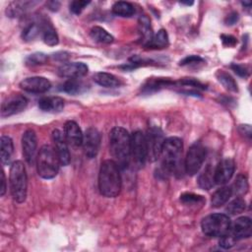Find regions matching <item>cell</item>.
<instances>
[{
  "instance_id": "obj_1",
  "label": "cell",
  "mask_w": 252,
  "mask_h": 252,
  "mask_svg": "<svg viewBox=\"0 0 252 252\" xmlns=\"http://www.w3.org/2000/svg\"><path fill=\"white\" fill-rule=\"evenodd\" d=\"M183 143L177 137H169L164 140L161 153V163L158 172L163 177L170 174L180 175L184 169V161L182 159ZM185 170V169H184Z\"/></svg>"
},
{
  "instance_id": "obj_2",
  "label": "cell",
  "mask_w": 252,
  "mask_h": 252,
  "mask_svg": "<svg viewBox=\"0 0 252 252\" xmlns=\"http://www.w3.org/2000/svg\"><path fill=\"white\" fill-rule=\"evenodd\" d=\"M109 151L119 168H126L131 160V136L122 127H114L109 133Z\"/></svg>"
},
{
  "instance_id": "obj_3",
  "label": "cell",
  "mask_w": 252,
  "mask_h": 252,
  "mask_svg": "<svg viewBox=\"0 0 252 252\" xmlns=\"http://www.w3.org/2000/svg\"><path fill=\"white\" fill-rule=\"evenodd\" d=\"M121 176L119 167L113 159L101 162L98 172V189L104 197L114 198L121 190Z\"/></svg>"
},
{
  "instance_id": "obj_4",
  "label": "cell",
  "mask_w": 252,
  "mask_h": 252,
  "mask_svg": "<svg viewBox=\"0 0 252 252\" xmlns=\"http://www.w3.org/2000/svg\"><path fill=\"white\" fill-rule=\"evenodd\" d=\"M9 185L14 201L17 203H23L27 197L28 176L25 165L21 160H16L11 164Z\"/></svg>"
},
{
  "instance_id": "obj_5",
  "label": "cell",
  "mask_w": 252,
  "mask_h": 252,
  "mask_svg": "<svg viewBox=\"0 0 252 252\" xmlns=\"http://www.w3.org/2000/svg\"><path fill=\"white\" fill-rule=\"evenodd\" d=\"M35 162L38 175L44 179L55 177L59 171L60 161L54 148L49 145H44L40 148Z\"/></svg>"
},
{
  "instance_id": "obj_6",
  "label": "cell",
  "mask_w": 252,
  "mask_h": 252,
  "mask_svg": "<svg viewBox=\"0 0 252 252\" xmlns=\"http://www.w3.org/2000/svg\"><path fill=\"white\" fill-rule=\"evenodd\" d=\"M230 220L224 214H212L205 217L201 222L203 232L212 237H220L224 235L230 226Z\"/></svg>"
},
{
  "instance_id": "obj_7",
  "label": "cell",
  "mask_w": 252,
  "mask_h": 252,
  "mask_svg": "<svg viewBox=\"0 0 252 252\" xmlns=\"http://www.w3.org/2000/svg\"><path fill=\"white\" fill-rule=\"evenodd\" d=\"M205 158L206 148L200 142H195L192 144L184 160L185 172L190 176L198 173L204 163Z\"/></svg>"
},
{
  "instance_id": "obj_8",
  "label": "cell",
  "mask_w": 252,
  "mask_h": 252,
  "mask_svg": "<svg viewBox=\"0 0 252 252\" xmlns=\"http://www.w3.org/2000/svg\"><path fill=\"white\" fill-rule=\"evenodd\" d=\"M131 158L137 167H143L148 159L146 136L141 131H136L131 136Z\"/></svg>"
},
{
  "instance_id": "obj_9",
  "label": "cell",
  "mask_w": 252,
  "mask_h": 252,
  "mask_svg": "<svg viewBox=\"0 0 252 252\" xmlns=\"http://www.w3.org/2000/svg\"><path fill=\"white\" fill-rule=\"evenodd\" d=\"M145 136L148 148V159L155 161L159 158L161 153V149L165 140L163 133L158 127L152 126L149 128Z\"/></svg>"
},
{
  "instance_id": "obj_10",
  "label": "cell",
  "mask_w": 252,
  "mask_h": 252,
  "mask_svg": "<svg viewBox=\"0 0 252 252\" xmlns=\"http://www.w3.org/2000/svg\"><path fill=\"white\" fill-rule=\"evenodd\" d=\"M22 149L25 160L29 165H33L36 161V149L37 139L35 132L32 129H28L24 132L22 137Z\"/></svg>"
},
{
  "instance_id": "obj_11",
  "label": "cell",
  "mask_w": 252,
  "mask_h": 252,
  "mask_svg": "<svg viewBox=\"0 0 252 252\" xmlns=\"http://www.w3.org/2000/svg\"><path fill=\"white\" fill-rule=\"evenodd\" d=\"M82 146L87 158L92 159L96 157L100 146V134L97 129L90 127L86 130Z\"/></svg>"
},
{
  "instance_id": "obj_12",
  "label": "cell",
  "mask_w": 252,
  "mask_h": 252,
  "mask_svg": "<svg viewBox=\"0 0 252 252\" xmlns=\"http://www.w3.org/2000/svg\"><path fill=\"white\" fill-rule=\"evenodd\" d=\"M28 105V99L20 94H14L9 95L1 105V116L9 117L23 111Z\"/></svg>"
},
{
  "instance_id": "obj_13",
  "label": "cell",
  "mask_w": 252,
  "mask_h": 252,
  "mask_svg": "<svg viewBox=\"0 0 252 252\" xmlns=\"http://www.w3.org/2000/svg\"><path fill=\"white\" fill-rule=\"evenodd\" d=\"M52 142H53V148L56 152V155L58 157L60 164L68 165L71 160V156H70V152H69V148H68V143L66 141L64 134L58 129L53 130Z\"/></svg>"
},
{
  "instance_id": "obj_14",
  "label": "cell",
  "mask_w": 252,
  "mask_h": 252,
  "mask_svg": "<svg viewBox=\"0 0 252 252\" xmlns=\"http://www.w3.org/2000/svg\"><path fill=\"white\" fill-rule=\"evenodd\" d=\"M22 90L32 93V94H42L47 92L51 88V83L44 77H29L24 79L20 83Z\"/></svg>"
},
{
  "instance_id": "obj_15",
  "label": "cell",
  "mask_w": 252,
  "mask_h": 252,
  "mask_svg": "<svg viewBox=\"0 0 252 252\" xmlns=\"http://www.w3.org/2000/svg\"><path fill=\"white\" fill-rule=\"evenodd\" d=\"M228 232L236 239L248 238L252 234V222L248 217H240L230 222Z\"/></svg>"
},
{
  "instance_id": "obj_16",
  "label": "cell",
  "mask_w": 252,
  "mask_h": 252,
  "mask_svg": "<svg viewBox=\"0 0 252 252\" xmlns=\"http://www.w3.org/2000/svg\"><path fill=\"white\" fill-rule=\"evenodd\" d=\"M235 164L234 161L229 158L221 159L215 168V183L222 185L230 180L234 173Z\"/></svg>"
},
{
  "instance_id": "obj_17",
  "label": "cell",
  "mask_w": 252,
  "mask_h": 252,
  "mask_svg": "<svg viewBox=\"0 0 252 252\" xmlns=\"http://www.w3.org/2000/svg\"><path fill=\"white\" fill-rule=\"evenodd\" d=\"M88 66L83 62H67L58 68V75L68 79H80L88 73Z\"/></svg>"
},
{
  "instance_id": "obj_18",
  "label": "cell",
  "mask_w": 252,
  "mask_h": 252,
  "mask_svg": "<svg viewBox=\"0 0 252 252\" xmlns=\"http://www.w3.org/2000/svg\"><path fill=\"white\" fill-rule=\"evenodd\" d=\"M64 136L69 145L73 147H80L83 144L84 134L79 125L72 120H69L64 125Z\"/></svg>"
},
{
  "instance_id": "obj_19",
  "label": "cell",
  "mask_w": 252,
  "mask_h": 252,
  "mask_svg": "<svg viewBox=\"0 0 252 252\" xmlns=\"http://www.w3.org/2000/svg\"><path fill=\"white\" fill-rule=\"evenodd\" d=\"M38 107L44 112L57 113L63 110L64 100L59 96H44L38 100Z\"/></svg>"
},
{
  "instance_id": "obj_20",
  "label": "cell",
  "mask_w": 252,
  "mask_h": 252,
  "mask_svg": "<svg viewBox=\"0 0 252 252\" xmlns=\"http://www.w3.org/2000/svg\"><path fill=\"white\" fill-rule=\"evenodd\" d=\"M175 82L171 81L167 78H156V79H149L143 86L142 90L145 94H151L157 91H159L160 89L168 88V87H174Z\"/></svg>"
},
{
  "instance_id": "obj_21",
  "label": "cell",
  "mask_w": 252,
  "mask_h": 252,
  "mask_svg": "<svg viewBox=\"0 0 252 252\" xmlns=\"http://www.w3.org/2000/svg\"><path fill=\"white\" fill-rule=\"evenodd\" d=\"M14 154L13 141L9 136L3 135L0 139V158L3 165H8L11 162Z\"/></svg>"
},
{
  "instance_id": "obj_22",
  "label": "cell",
  "mask_w": 252,
  "mask_h": 252,
  "mask_svg": "<svg viewBox=\"0 0 252 252\" xmlns=\"http://www.w3.org/2000/svg\"><path fill=\"white\" fill-rule=\"evenodd\" d=\"M93 79L97 85L104 88H116L121 85L119 78L106 72H97L94 75Z\"/></svg>"
},
{
  "instance_id": "obj_23",
  "label": "cell",
  "mask_w": 252,
  "mask_h": 252,
  "mask_svg": "<svg viewBox=\"0 0 252 252\" xmlns=\"http://www.w3.org/2000/svg\"><path fill=\"white\" fill-rule=\"evenodd\" d=\"M232 195L231 187L229 186H223L215 191V193L212 195V206L215 208H219L222 205H224L229 198Z\"/></svg>"
},
{
  "instance_id": "obj_24",
  "label": "cell",
  "mask_w": 252,
  "mask_h": 252,
  "mask_svg": "<svg viewBox=\"0 0 252 252\" xmlns=\"http://www.w3.org/2000/svg\"><path fill=\"white\" fill-rule=\"evenodd\" d=\"M198 184L205 190L211 189L215 185V168L209 164L198 177Z\"/></svg>"
},
{
  "instance_id": "obj_25",
  "label": "cell",
  "mask_w": 252,
  "mask_h": 252,
  "mask_svg": "<svg viewBox=\"0 0 252 252\" xmlns=\"http://www.w3.org/2000/svg\"><path fill=\"white\" fill-rule=\"evenodd\" d=\"M168 45V35L166 31L159 30L158 33L153 35L152 39L149 43H147L145 46L148 48H154V49H160L164 48Z\"/></svg>"
},
{
  "instance_id": "obj_26",
  "label": "cell",
  "mask_w": 252,
  "mask_h": 252,
  "mask_svg": "<svg viewBox=\"0 0 252 252\" xmlns=\"http://www.w3.org/2000/svg\"><path fill=\"white\" fill-rule=\"evenodd\" d=\"M61 90L70 94H78L86 90V85L79 79H68L63 83Z\"/></svg>"
},
{
  "instance_id": "obj_27",
  "label": "cell",
  "mask_w": 252,
  "mask_h": 252,
  "mask_svg": "<svg viewBox=\"0 0 252 252\" xmlns=\"http://www.w3.org/2000/svg\"><path fill=\"white\" fill-rule=\"evenodd\" d=\"M40 32L42 34L43 41L46 44L53 46L58 43V35L50 24L44 22L43 25L40 26Z\"/></svg>"
},
{
  "instance_id": "obj_28",
  "label": "cell",
  "mask_w": 252,
  "mask_h": 252,
  "mask_svg": "<svg viewBox=\"0 0 252 252\" xmlns=\"http://www.w3.org/2000/svg\"><path fill=\"white\" fill-rule=\"evenodd\" d=\"M90 35L94 41L99 42V43H106V44L111 43L114 39L113 36L107 31H105L101 27H97V26L91 29Z\"/></svg>"
},
{
  "instance_id": "obj_29",
  "label": "cell",
  "mask_w": 252,
  "mask_h": 252,
  "mask_svg": "<svg viewBox=\"0 0 252 252\" xmlns=\"http://www.w3.org/2000/svg\"><path fill=\"white\" fill-rule=\"evenodd\" d=\"M112 12L120 17H131L135 13V8L129 2L118 1L113 4Z\"/></svg>"
},
{
  "instance_id": "obj_30",
  "label": "cell",
  "mask_w": 252,
  "mask_h": 252,
  "mask_svg": "<svg viewBox=\"0 0 252 252\" xmlns=\"http://www.w3.org/2000/svg\"><path fill=\"white\" fill-rule=\"evenodd\" d=\"M217 78L219 80V82L229 92H237L238 88H237V84L234 81V79L226 72L224 71H219L217 73Z\"/></svg>"
},
{
  "instance_id": "obj_31",
  "label": "cell",
  "mask_w": 252,
  "mask_h": 252,
  "mask_svg": "<svg viewBox=\"0 0 252 252\" xmlns=\"http://www.w3.org/2000/svg\"><path fill=\"white\" fill-rule=\"evenodd\" d=\"M248 188H249V185H248L247 176L245 174H239L237 175L233 183V186L231 187V190H232V194L234 193L238 196H242L247 193Z\"/></svg>"
},
{
  "instance_id": "obj_32",
  "label": "cell",
  "mask_w": 252,
  "mask_h": 252,
  "mask_svg": "<svg viewBox=\"0 0 252 252\" xmlns=\"http://www.w3.org/2000/svg\"><path fill=\"white\" fill-rule=\"evenodd\" d=\"M139 29H140V33L142 34V37H143L144 45H146L147 43L150 42V40L153 37V32H152V30H151L150 21L147 17H143V18L140 19Z\"/></svg>"
},
{
  "instance_id": "obj_33",
  "label": "cell",
  "mask_w": 252,
  "mask_h": 252,
  "mask_svg": "<svg viewBox=\"0 0 252 252\" xmlns=\"http://www.w3.org/2000/svg\"><path fill=\"white\" fill-rule=\"evenodd\" d=\"M245 207H246L245 201L243 199H241L240 197H238L226 205L225 212L231 216L238 215L245 210Z\"/></svg>"
},
{
  "instance_id": "obj_34",
  "label": "cell",
  "mask_w": 252,
  "mask_h": 252,
  "mask_svg": "<svg viewBox=\"0 0 252 252\" xmlns=\"http://www.w3.org/2000/svg\"><path fill=\"white\" fill-rule=\"evenodd\" d=\"M32 2H13L7 7V14L10 17H16L23 14L30 5H32Z\"/></svg>"
},
{
  "instance_id": "obj_35",
  "label": "cell",
  "mask_w": 252,
  "mask_h": 252,
  "mask_svg": "<svg viewBox=\"0 0 252 252\" xmlns=\"http://www.w3.org/2000/svg\"><path fill=\"white\" fill-rule=\"evenodd\" d=\"M39 32H40V26L38 27L36 24L32 23V24H30L29 26H27L23 30L22 37H23L24 40L30 41V40L34 39Z\"/></svg>"
},
{
  "instance_id": "obj_36",
  "label": "cell",
  "mask_w": 252,
  "mask_h": 252,
  "mask_svg": "<svg viewBox=\"0 0 252 252\" xmlns=\"http://www.w3.org/2000/svg\"><path fill=\"white\" fill-rule=\"evenodd\" d=\"M47 61V55L42 52H35L29 55L26 59V64L28 66H36L44 64Z\"/></svg>"
},
{
  "instance_id": "obj_37",
  "label": "cell",
  "mask_w": 252,
  "mask_h": 252,
  "mask_svg": "<svg viewBox=\"0 0 252 252\" xmlns=\"http://www.w3.org/2000/svg\"><path fill=\"white\" fill-rule=\"evenodd\" d=\"M180 201L185 204V205H198V204H202L205 202V199L200 196V195H196L193 193H184L180 196Z\"/></svg>"
},
{
  "instance_id": "obj_38",
  "label": "cell",
  "mask_w": 252,
  "mask_h": 252,
  "mask_svg": "<svg viewBox=\"0 0 252 252\" xmlns=\"http://www.w3.org/2000/svg\"><path fill=\"white\" fill-rule=\"evenodd\" d=\"M220 241H219V244H220V246L221 248H223V249H229V248H231V247L235 244V242L237 241L228 231H227L224 235L220 236Z\"/></svg>"
},
{
  "instance_id": "obj_39",
  "label": "cell",
  "mask_w": 252,
  "mask_h": 252,
  "mask_svg": "<svg viewBox=\"0 0 252 252\" xmlns=\"http://www.w3.org/2000/svg\"><path fill=\"white\" fill-rule=\"evenodd\" d=\"M90 4L89 1H84V0H76V1H72L70 3V11L75 14V15H79L82 13V11Z\"/></svg>"
},
{
  "instance_id": "obj_40",
  "label": "cell",
  "mask_w": 252,
  "mask_h": 252,
  "mask_svg": "<svg viewBox=\"0 0 252 252\" xmlns=\"http://www.w3.org/2000/svg\"><path fill=\"white\" fill-rule=\"evenodd\" d=\"M200 63H204V59L197 55H190L182 59L179 63L181 66H192V65H198Z\"/></svg>"
},
{
  "instance_id": "obj_41",
  "label": "cell",
  "mask_w": 252,
  "mask_h": 252,
  "mask_svg": "<svg viewBox=\"0 0 252 252\" xmlns=\"http://www.w3.org/2000/svg\"><path fill=\"white\" fill-rule=\"evenodd\" d=\"M231 69L234 71L235 74H237L240 77H247L249 74L247 68L241 64H232Z\"/></svg>"
},
{
  "instance_id": "obj_42",
  "label": "cell",
  "mask_w": 252,
  "mask_h": 252,
  "mask_svg": "<svg viewBox=\"0 0 252 252\" xmlns=\"http://www.w3.org/2000/svg\"><path fill=\"white\" fill-rule=\"evenodd\" d=\"M221 41L226 46H233L236 43V38L234 36H232V35L222 34L221 35Z\"/></svg>"
},
{
  "instance_id": "obj_43",
  "label": "cell",
  "mask_w": 252,
  "mask_h": 252,
  "mask_svg": "<svg viewBox=\"0 0 252 252\" xmlns=\"http://www.w3.org/2000/svg\"><path fill=\"white\" fill-rule=\"evenodd\" d=\"M237 19H238V15H237V13H231V14H229L228 15V17L226 18V20H225V23H226V25H233V24H235V22L237 21Z\"/></svg>"
},
{
  "instance_id": "obj_44",
  "label": "cell",
  "mask_w": 252,
  "mask_h": 252,
  "mask_svg": "<svg viewBox=\"0 0 252 252\" xmlns=\"http://www.w3.org/2000/svg\"><path fill=\"white\" fill-rule=\"evenodd\" d=\"M6 192V179H5V174L4 171H1V187H0V195L3 196Z\"/></svg>"
},
{
  "instance_id": "obj_45",
  "label": "cell",
  "mask_w": 252,
  "mask_h": 252,
  "mask_svg": "<svg viewBox=\"0 0 252 252\" xmlns=\"http://www.w3.org/2000/svg\"><path fill=\"white\" fill-rule=\"evenodd\" d=\"M47 7L51 11H57L60 7V3L57 1H49V2H47Z\"/></svg>"
},
{
  "instance_id": "obj_46",
  "label": "cell",
  "mask_w": 252,
  "mask_h": 252,
  "mask_svg": "<svg viewBox=\"0 0 252 252\" xmlns=\"http://www.w3.org/2000/svg\"><path fill=\"white\" fill-rule=\"evenodd\" d=\"M242 5L243 6H247V7H250L251 6V2L250 1H244V2H242Z\"/></svg>"
},
{
  "instance_id": "obj_47",
  "label": "cell",
  "mask_w": 252,
  "mask_h": 252,
  "mask_svg": "<svg viewBox=\"0 0 252 252\" xmlns=\"http://www.w3.org/2000/svg\"><path fill=\"white\" fill-rule=\"evenodd\" d=\"M181 4H185V5H192L193 2H180Z\"/></svg>"
}]
</instances>
